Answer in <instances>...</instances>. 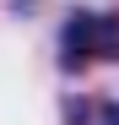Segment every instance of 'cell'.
<instances>
[{
    "mask_svg": "<svg viewBox=\"0 0 119 125\" xmlns=\"http://www.w3.org/2000/svg\"><path fill=\"white\" fill-rule=\"evenodd\" d=\"M70 125H119V103L114 98H92V103L76 98L70 103Z\"/></svg>",
    "mask_w": 119,
    "mask_h": 125,
    "instance_id": "cell-2",
    "label": "cell"
},
{
    "mask_svg": "<svg viewBox=\"0 0 119 125\" xmlns=\"http://www.w3.org/2000/svg\"><path fill=\"white\" fill-rule=\"evenodd\" d=\"M92 60L119 65V11H70L60 33V71H87Z\"/></svg>",
    "mask_w": 119,
    "mask_h": 125,
    "instance_id": "cell-1",
    "label": "cell"
}]
</instances>
